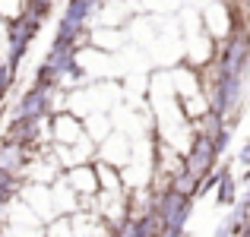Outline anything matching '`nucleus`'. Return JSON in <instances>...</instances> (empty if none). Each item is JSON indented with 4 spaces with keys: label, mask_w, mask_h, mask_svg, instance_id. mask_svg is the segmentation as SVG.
I'll list each match as a JSON object with an SVG mask.
<instances>
[{
    "label": "nucleus",
    "mask_w": 250,
    "mask_h": 237,
    "mask_svg": "<svg viewBox=\"0 0 250 237\" xmlns=\"http://www.w3.org/2000/svg\"><path fill=\"white\" fill-rule=\"evenodd\" d=\"M215 161H219V152H215L212 139H206V136H193V142H190V149L184 152V171L187 174H193L196 180H206V177H212L215 171Z\"/></svg>",
    "instance_id": "1"
},
{
    "label": "nucleus",
    "mask_w": 250,
    "mask_h": 237,
    "mask_svg": "<svg viewBox=\"0 0 250 237\" xmlns=\"http://www.w3.org/2000/svg\"><path fill=\"white\" fill-rule=\"evenodd\" d=\"M38 29H42V22L25 16V13L16 16V19H10V25H6V63H10V67H16V63L22 60L25 48H29L32 38L38 35Z\"/></svg>",
    "instance_id": "2"
},
{
    "label": "nucleus",
    "mask_w": 250,
    "mask_h": 237,
    "mask_svg": "<svg viewBox=\"0 0 250 237\" xmlns=\"http://www.w3.org/2000/svg\"><path fill=\"white\" fill-rule=\"evenodd\" d=\"M51 104H54V89L32 85V89L16 101V114H13V120H44V117L51 114Z\"/></svg>",
    "instance_id": "3"
},
{
    "label": "nucleus",
    "mask_w": 250,
    "mask_h": 237,
    "mask_svg": "<svg viewBox=\"0 0 250 237\" xmlns=\"http://www.w3.org/2000/svg\"><path fill=\"white\" fill-rule=\"evenodd\" d=\"M203 22L209 25V35L215 38V44L228 41L238 32V22L231 19V6L228 3H209L203 6Z\"/></svg>",
    "instance_id": "4"
},
{
    "label": "nucleus",
    "mask_w": 250,
    "mask_h": 237,
    "mask_svg": "<svg viewBox=\"0 0 250 237\" xmlns=\"http://www.w3.org/2000/svg\"><path fill=\"white\" fill-rule=\"evenodd\" d=\"M51 139H54L57 146L70 149V146H76V139H85V130H83V123L76 120V114H57L54 120H51Z\"/></svg>",
    "instance_id": "5"
},
{
    "label": "nucleus",
    "mask_w": 250,
    "mask_h": 237,
    "mask_svg": "<svg viewBox=\"0 0 250 237\" xmlns=\"http://www.w3.org/2000/svg\"><path fill=\"white\" fill-rule=\"evenodd\" d=\"M63 187H70L76 196H92L98 193V171L95 168H85V164H76V168H70L67 174H63Z\"/></svg>",
    "instance_id": "6"
},
{
    "label": "nucleus",
    "mask_w": 250,
    "mask_h": 237,
    "mask_svg": "<svg viewBox=\"0 0 250 237\" xmlns=\"http://www.w3.org/2000/svg\"><path fill=\"white\" fill-rule=\"evenodd\" d=\"M95 10H98V6L92 3V0H70L67 10H63V19L73 22V25H80V29H89V19H92Z\"/></svg>",
    "instance_id": "7"
},
{
    "label": "nucleus",
    "mask_w": 250,
    "mask_h": 237,
    "mask_svg": "<svg viewBox=\"0 0 250 237\" xmlns=\"http://www.w3.org/2000/svg\"><path fill=\"white\" fill-rule=\"evenodd\" d=\"M215 202L225 206V209H234L241 202L238 199V177H234L228 168H225V174H222V183L215 187Z\"/></svg>",
    "instance_id": "8"
},
{
    "label": "nucleus",
    "mask_w": 250,
    "mask_h": 237,
    "mask_svg": "<svg viewBox=\"0 0 250 237\" xmlns=\"http://www.w3.org/2000/svg\"><path fill=\"white\" fill-rule=\"evenodd\" d=\"M168 190H174V193L184 196V199H193V196L200 193V180H196L193 174H187V171H181V174H174L168 180Z\"/></svg>",
    "instance_id": "9"
},
{
    "label": "nucleus",
    "mask_w": 250,
    "mask_h": 237,
    "mask_svg": "<svg viewBox=\"0 0 250 237\" xmlns=\"http://www.w3.org/2000/svg\"><path fill=\"white\" fill-rule=\"evenodd\" d=\"M51 13V3H38V0H25V16H32V19H38L42 22L44 16Z\"/></svg>",
    "instance_id": "10"
},
{
    "label": "nucleus",
    "mask_w": 250,
    "mask_h": 237,
    "mask_svg": "<svg viewBox=\"0 0 250 237\" xmlns=\"http://www.w3.org/2000/svg\"><path fill=\"white\" fill-rule=\"evenodd\" d=\"M228 139H231V127H225V130H222V133H215L212 136V146H215V152H225V146H228Z\"/></svg>",
    "instance_id": "11"
},
{
    "label": "nucleus",
    "mask_w": 250,
    "mask_h": 237,
    "mask_svg": "<svg viewBox=\"0 0 250 237\" xmlns=\"http://www.w3.org/2000/svg\"><path fill=\"white\" fill-rule=\"evenodd\" d=\"M238 161H241V164H250V139L244 142V149L238 152Z\"/></svg>",
    "instance_id": "12"
},
{
    "label": "nucleus",
    "mask_w": 250,
    "mask_h": 237,
    "mask_svg": "<svg viewBox=\"0 0 250 237\" xmlns=\"http://www.w3.org/2000/svg\"><path fill=\"white\" fill-rule=\"evenodd\" d=\"M241 237H250V221H247V228H244V234H241Z\"/></svg>",
    "instance_id": "13"
}]
</instances>
